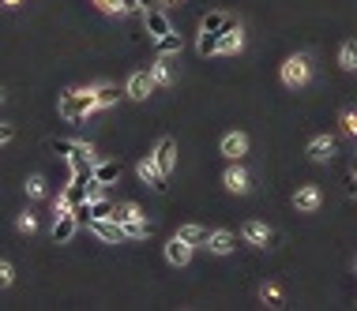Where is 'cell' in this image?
Masks as SVG:
<instances>
[{"mask_svg":"<svg viewBox=\"0 0 357 311\" xmlns=\"http://www.w3.org/2000/svg\"><path fill=\"white\" fill-rule=\"evenodd\" d=\"M87 225H90V233H94L98 240H106V244H121V240H128V236H124V229L117 225L113 217H90Z\"/></svg>","mask_w":357,"mask_h":311,"instance_id":"obj_5","label":"cell"},{"mask_svg":"<svg viewBox=\"0 0 357 311\" xmlns=\"http://www.w3.org/2000/svg\"><path fill=\"white\" fill-rule=\"evenodd\" d=\"M218 34H222V53H237V49H241V45H244V30H241V26H237V23L222 26V30H218Z\"/></svg>","mask_w":357,"mask_h":311,"instance_id":"obj_19","label":"cell"},{"mask_svg":"<svg viewBox=\"0 0 357 311\" xmlns=\"http://www.w3.org/2000/svg\"><path fill=\"white\" fill-rule=\"evenodd\" d=\"M196 49H199V57H215V53H222V34H218V30H204V34H199V42H196Z\"/></svg>","mask_w":357,"mask_h":311,"instance_id":"obj_18","label":"cell"},{"mask_svg":"<svg viewBox=\"0 0 357 311\" xmlns=\"http://www.w3.org/2000/svg\"><path fill=\"white\" fill-rule=\"evenodd\" d=\"M222 154H226V158H233V161H241L244 154H249V135L230 132V135L222 139Z\"/></svg>","mask_w":357,"mask_h":311,"instance_id":"obj_14","label":"cell"},{"mask_svg":"<svg viewBox=\"0 0 357 311\" xmlns=\"http://www.w3.org/2000/svg\"><path fill=\"white\" fill-rule=\"evenodd\" d=\"M15 225H19V233H34V229H38V217H34V214H19V222H15Z\"/></svg>","mask_w":357,"mask_h":311,"instance_id":"obj_32","label":"cell"},{"mask_svg":"<svg viewBox=\"0 0 357 311\" xmlns=\"http://www.w3.org/2000/svg\"><path fill=\"white\" fill-rule=\"evenodd\" d=\"M222 184H226V191H233V195H244L252 184H249V172H244L241 166H230L222 172Z\"/></svg>","mask_w":357,"mask_h":311,"instance_id":"obj_13","label":"cell"},{"mask_svg":"<svg viewBox=\"0 0 357 311\" xmlns=\"http://www.w3.org/2000/svg\"><path fill=\"white\" fill-rule=\"evenodd\" d=\"M79 225H83V222L76 217V210H68V214H57V222H53V240H57V244H68L72 236H76Z\"/></svg>","mask_w":357,"mask_h":311,"instance_id":"obj_10","label":"cell"},{"mask_svg":"<svg viewBox=\"0 0 357 311\" xmlns=\"http://www.w3.org/2000/svg\"><path fill=\"white\" fill-rule=\"evenodd\" d=\"M342 132L357 135V113H354V109H350V113H342Z\"/></svg>","mask_w":357,"mask_h":311,"instance_id":"obj_33","label":"cell"},{"mask_svg":"<svg viewBox=\"0 0 357 311\" xmlns=\"http://www.w3.org/2000/svg\"><path fill=\"white\" fill-rule=\"evenodd\" d=\"M354 172H357V161H354Z\"/></svg>","mask_w":357,"mask_h":311,"instance_id":"obj_40","label":"cell"},{"mask_svg":"<svg viewBox=\"0 0 357 311\" xmlns=\"http://www.w3.org/2000/svg\"><path fill=\"white\" fill-rule=\"evenodd\" d=\"M177 236H185L188 244H207V236H210V233H207L204 225H181V229H177Z\"/></svg>","mask_w":357,"mask_h":311,"instance_id":"obj_22","label":"cell"},{"mask_svg":"<svg viewBox=\"0 0 357 311\" xmlns=\"http://www.w3.org/2000/svg\"><path fill=\"white\" fill-rule=\"evenodd\" d=\"M241 236H244L249 244H256V248H271V244H274V233H271L263 222H256V217L241 225Z\"/></svg>","mask_w":357,"mask_h":311,"instance_id":"obj_9","label":"cell"},{"mask_svg":"<svg viewBox=\"0 0 357 311\" xmlns=\"http://www.w3.org/2000/svg\"><path fill=\"white\" fill-rule=\"evenodd\" d=\"M158 53H166V57H169V53H181V34H166V38H158Z\"/></svg>","mask_w":357,"mask_h":311,"instance_id":"obj_26","label":"cell"},{"mask_svg":"<svg viewBox=\"0 0 357 311\" xmlns=\"http://www.w3.org/2000/svg\"><path fill=\"white\" fill-rule=\"evenodd\" d=\"M154 87H158V79L151 75V71H135L132 79H128V98H135V102H147L154 94Z\"/></svg>","mask_w":357,"mask_h":311,"instance_id":"obj_7","label":"cell"},{"mask_svg":"<svg viewBox=\"0 0 357 311\" xmlns=\"http://www.w3.org/2000/svg\"><path fill=\"white\" fill-rule=\"evenodd\" d=\"M308 75H313V71H308V57H305V53H297V57H286V60H282V83H286L290 90L305 87Z\"/></svg>","mask_w":357,"mask_h":311,"instance_id":"obj_4","label":"cell"},{"mask_svg":"<svg viewBox=\"0 0 357 311\" xmlns=\"http://www.w3.org/2000/svg\"><path fill=\"white\" fill-rule=\"evenodd\" d=\"M260 296H263V304H271V308H282V292L274 289V285H263V289H260Z\"/></svg>","mask_w":357,"mask_h":311,"instance_id":"obj_28","label":"cell"},{"mask_svg":"<svg viewBox=\"0 0 357 311\" xmlns=\"http://www.w3.org/2000/svg\"><path fill=\"white\" fill-rule=\"evenodd\" d=\"M166 4H181V0H166Z\"/></svg>","mask_w":357,"mask_h":311,"instance_id":"obj_39","label":"cell"},{"mask_svg":"<svg viewBox=\"0 0 357 311\" xmlns=\"http://www.w3.org/2000/svg\"><path fill=\"white\" fill-rule=\"evenodd\" d=\"M49 150L53 154H64V158H68V166H72V172H87L90 161H94V150H90L87 143H76V139H53Z\"/></svg>","mask_w":357,"mask_h":311,"instance_id":"obj_3","label":"cell"},{"mask_svg":"<svg viewBox=\"0 0 357 311\" xmlns=\"http://www.w3.org/2000/svg\"><path fill=\"white\" fill-rule=\"evenodd\" d=\"M207 248L215 251V255H230V251L237 248V236L230 233V229H218V233L207 236Z\"/></svg>","mask_w":357,"mask_h":311,"instance_id":"obj_15","label":"cell"},{"mask_svg":"<svg viewBox=\"0 0 357 311\" xmlns=\"http://www.w3.org/2000/svg\"><path fill=\"white\" fill-rule=\"evenodd\" d=\"M0 4H4V8H19L23 0H0Z\"/></svg>","mask_w":357,"mask_h":311,"instance_id":"obj_35","label":"cell"},{"mask_svg":"<svg viewBox=\"0 0 357 311\" xmlns=\"http://www.w3.org/2000/svg\"><path fill=\"white\" fill-rule=\"evenodd\" d=\"M94 4L102 8L106 15H128V12H124V0H94Z\"/></svg>","mask_w":357,"mask_h":311,"instance_id":"obj_27","label":"cell"},{"mask_svg":"<svg viewBox=\"0 0 357 311\" xmlns=\"http://www.w3.org/2000/svg\"><path fill=\"white\" fill-rule=\"evenodd\" d=\"M94 98H98V109H109V105H117L121 90H117V87H98V90H94Z\"/></svg>","mask_w":357,"mask_h":311,"instance_id":"obj_24","label":"cell"},{"mask_svg":"<svg viewBox=\"0 0 357 311\" xmlns=\"http://www.w3.org/2000/svg\"><path fill=\"white\" fill-rule=\"evenodd\" d=\"M15 139V124H0V146Z\"/></svg>","mask_w":357,"mask_h":311,"instance_id":"obj_34","label":"cell"},{"mask_svg":"<svg viewBox=\"0 0 357 311\" xmlns=\"http://www.w3.org/2000/svg\"><path fill=\"white\" fill-rule=\"evenodd\" d=\"M113 222L124 229L128 240H143V236H151V225L143 222V210L135 203H117L113 206Z\"/></svg>","mask_w":357,"mask_h":311,"instance_id":"obj_2","label":"cell"},{"mask_svg":"<svg viewBox=\"0 0 357 311\" xmlns=\"http://www.w3.org/2000/svg\"><path fill=\"white\" fill-rule=\"evenodd\" d=\"M154 161H158V169L166 172V177L173 172V161H177V143H173L169 135H166V139H158V146H154Z\"/></svg>","mask_w":357,"mask_h":311,"instance_id":"obj_11","label":"cell"},{"mask_svg":"<svg viewBox=\"0 0 357 311\" xmlns=\"http://www.w3.org/2000/svg\"><path fill=\"white\" fill-rule=\"evenodd\" d=\"M90 206H94V217H113V206L117 203H109V199H94Z\"/></svg>","mask_w":357,"mask_h":311,"instance_id":"obj_30","label":"cell"},{"mask_svg":"<svg viewBox=\"0 0 357 311\" xmlns=\"http://www.w3.org/2000/svg\"><path fill=\"white\" fill-rule=\"evenodd\" d=\"M94 177L102 184H113V180H121V166L117 161H102V166H94Z\"/></svg>","mask_w":357,"mask_h":311,"instance_id":"obj_21","label":"cell"},{"mask_svg":"<svg viewBox=\"0 0 357 311\" xmlns=\"http://www.w3.org/2000/svg\"><path fill=\"white\" fill-rule=\"evenodd\" d=\"M350 195L357 199V172H354V180H350Z\"/></svg>","mask_w":357,"mask_h":311,"instance_id":"obj_37","label":"cell"},{"mask_svg":"<svg viewBox=\"0 0 357 311\" xmlns=\"http://www.w3.org/2000/svg\"><path fill=\"white\" fill-rule=\"evenodd\" d=\"M338 64H342L346 71H357V42H346L342 49H338Z\"/></svg>","mask_w":357,"mask_h":311,"instance_id":"obj_23","label":"cell"},{"mask_svg":"<svg viewBox=\"0 0 357 311\" xmlns=\"http://www.w3.org/2000/svg\"><path fill=\"white\" fill-rule=\"evenodd\" d=\"M151 75L158 79V87H166L169 79H173V68H169V60H166V53H158L154 57V64H151Z\"/></svg>","mask_w":357,"mask_h":311,"instance_id":"obj_20","label":"cell"},{"mask_svg":"<svg viewBox=\"0 0 357 311\" xmlns=\"http://www.w3.org/2000/svg\"><path fill=\"white\" fill-rule=\"evenodd\" d=\"M26 195L42 199V195H45V180H42V177H31V180H26Z\"/></svg>","mask_w":357,"mask_h":311,"instance_id":"obj_31","label":"cell"},{"mask_svg":"<svg viewBox=\"0 0 357 311\" xmlns=\"http://www.w3.org/2000/svg\"><path fill=\"white\" fill-rule=\"evenodd\" d=\"M12 281H15V267H12V263H4V259H0V289H8Z\"/></svg>","mask_w":357,"mask_h":311,"instance_id":"obj_29","label":"cell"},{"mask_svg":"<svg viewBox=\"0 0 357 311\" xmlns=\"http://www.w3.org/2000/svg\"><path fill=\"white\" fill-rule=\"evenodd\" d=\"M233 19L230 15H222V12H207L204 15V30H222V26H230Z\"/></svg>","mask_w":357,"mask_h":311,"instance_id":"obj_25","label":"cell"},{"mask_svg":"<svg viewBox=\"0 0 357 311\" xmlns=\"http://www.w3.org/2000/svg\"><path fill=\"white\" fill-rule=\"evenodd\" d=\"M294 206H297V210H305V214H313V210L319 206V188H316V184H305V188H297V195H294Z\"/></svg>","mask_w":357,"mask_h":311,"instance_id":"obj_17","label":"cell"},{"mask_svg":"<svg viewBox=\"0 0 357 311\" xmlns=\"http://www.w3.org/2000/svg\"><path fill=\"white\" fill-rule=\"evenodd\" d=\"M0 102H4V87H0Z\"/></svg>","mask_w":357,"mask_h":311,"instance_id":"obj_38","label":"cell"},{"mask_svg":"<svg viewBox=\"0 0 357 311\" xmlns=\"http://www.w3.org/2000/svg\"><path fill=\"white\" fill-rule=\"evenodd\" d=\"M135 169H140V180H143V184H151L154 191H166V188H169V184H166L169 177L158 169V161H154V154H147V158H143Z\"/></svg>","mask_w":357,"mask_h":311,"instance_id":"obj_6","label":"cell"},{"mask_svg":"<svg viewBox=\"0 0 357 311\" xmlns=\"http://www.w3.org/2000/svg\"><path fill=\"white\" fill-rule=\"evenodd\" d=\"M94 109H98L94 90H64L60 94V116L64 121H83Z\"/></svg>","mask_w":357,"mask_h":311,"instance_id":"obj_1","label":"cell"},{"mask_svg":"<svg viewBox=\"0 0 357 311\" xmlns=\"http://www.w3.org/2000/svg\"><path fill=\"white\" fill-rule=\"evenodd\" d=\"M308 158L313 161H331L335 158V139L331 135H319V139L308 143Z\"/></svg>","mask_w":357,"mask_h":311,"instance_id":"obj_16","label":"cell"},{"mask_svg":"<svg viewBox=\"0 0 357 311\" xmlns=\"http://www.w3.org/2000/svg\"><path fill=\"white\" fill-rule=\"evenodd\" d=\"M154 4H158V0H140V8H143V12H147V8H154Z\"/></svg>","mask_w":357,"mask_h":311,"instance_id":"obj_36","label":"cell"},{"mask_svg":"<svg viewBox=\"0 0 357 311\" xmlns=\"http://www.w3.org/2000/svg\"><path fill=\"white\" fill-rule=\"evenodd\" d=\"M166 259L173 263V267H188V259H192V244L185 240V236H173V240L166 244Z\"/></svg>","mask_w":357,"mask_h":311,"instance_id":"obj_12","label":"cell"},{"mask_svg":"<svg viewBox=\"0 0 357 311\" xmlns=\"http://www.w3.org/2000/svg\"><path fill=\"white\" fill-rule=\"evenodd\" d=\"M143 30H147L154 42L166 38V34L173 30V26H169V15H166V12H158V8H147V12H143Z\"/></svg>","mask_w":357,"mask_h":311,"instance_id":"obj_8","label":"cell"}]
</instances>
